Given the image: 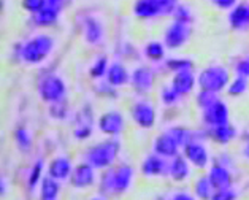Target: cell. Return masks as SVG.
Returning a JSON list of instances; mask_svg holds the SVG:
<instances>
[{
  "instance_id": "1",
  "label": "cell",
  "mask_w": 249,
  "mask_h": 200,
  "mask_svg": "<svg viewBox=\"0 0 249 200\" xmlns=\"http://www.w3.org/2000/svg\"><path fill=\"white\" fill-rule=\"evenodd\" d=\"M135 180V170L129 164H121L118 167H110L103 172L100 178V191L103 194L121 196L130 189Z\"/></svg>"
},
{
  "instance_id": "2",
  "label": "cell",
  "mask_w": 249,
  "mask_h": 200,
  "mask_svg": "<svg viewBox=\"0 0 249 200\" xmlns=\"http://www.w3.org/2000/svg\"><path fill=\"white\" fill-rule=\"evenodd\" d=\"M54 48H56V41L51 35L38 34L24 41L18 50V56L24 64L38 65L51 56Z\"/></svg>"
},
{
  "instance_id": "3",
  "label": "cell",
  "mask_w": 249,
  "mask_h": 200,
  "mask_svg": "<svg viewBox=\"0 0 249 200\" xmlns=\"http://www.w3.org/2000/svg\"><path fill=\"white\" fill-rule=\"evenodd\" d=\"M121 151V143L116 138L110 137L108 140H103L100 143L92 145L84 153V161L90 164L95 170H107L113 167L114 161L118 159Z\"/></svg>"
},
{
  "instance_id": "4",
  "label": "cell",
  "mask_w": 249,
  "mask_h": 200,
  "mask_svg": "<svg viewBox=\"0 0 249 200\" xmlns=\"http://www.w3.org/2000/svg\"><path fill=\"white\" fill-rule=\"evenodd\" d=\"M229 83L230 73L222 65H211L208 69H203L197 76V86L200 88V91H211V92L216 94L227 89Z\"/></svg>"
},
{
  "instance_id": "5",
  "label": "cell",
  "mask_w": 249,
  "mask_h": 200,
  "mask_svg": "<svg viewBox=\"0 0 249 200\" xmlns=\"http://www.w3.org/2000/svg\"><path fill=\"white\" fill-rule=\"evenodd\" d=\"M178 5V0H137L133 3V15L142 19L168 16L173 15Z\"/></svg>"
},
{
  "instance_id": "6",
  "label": "cell",
  "mask_w": 249,
  "mask_h": 200,
  "mask_svg": "<svg viewBox=\"0 0 249 200\" xmlns=\"http://www.w3.org/2000/svg\"><path fill=\"white\" fill-rule=\"evenodd\" d=\"M67 94V84L59 75H45L40 78L38 81V95L40 99L46 102V104H57L65 99Z\"/></svg>"
},
{
  "instance_id": "7",
  "label": "cell",
  "mask_w": 249,
  "mask_h": 200,
  "mask_svg": "<svg viewBox=\"0 0 249 200\" xmlns=\"http://www.w3.org/2000/svg\"><path fill=\"white\" fill-rule=\"evenodd\" d=\"M191 37H192L191 22L173 19V22L163 32V43H165L168 50H179V48L189 43Z\"/></svg>"
},
{
  "instance_id": "8",
  "label": "cell",
  "mask_w": 249,
  "mask_h": 200,
  "mask_svg": "<svg viewBox=\"0 0 249 200\" xmlns=\"http://www.w3.org/2000/svg\"><path fill=\"white\" fill-rule=\"evenodd\" d=\"M97 127L103 135L116 138L125 129V119L121 111L110 110L100 114V118L97 119Z\"/></svg>"
},
{
  "instance_id": "9",
  "label": "cell",
  "mask_w": 249,
  "mask_h": 200,
  "mask_svg": "<svg viewBox=\"0 0 249 200\" xmlns=\"http://www.w3.org/2000/svg\"><path fill=\"white\" fill-rule=\"evenodd\" d=\"M230 119V110L227 104L221 99H217L214 104L208 108L202 110V121L206 126V129H214V127L229 124Z\"/></svg>"
},
{
  "instance_id": "10",
  "label": "cell",
  "mask_w": 249,
  "mask_h": 200,
  "mask_svg": "<svg viewBox=\"0 0 249 200\" xmlns=\"http://www.w3.org/2000/svg\"><path fill=\"white\" fill-rule=\"evenodd\" d=\"M130 116L138 127L151 129L156 124V108L149 100H138L132 107Z\"/></svg>"
},
{
  "instance_id": "11",
  "label": "cell",
  "mask_w": 249,
  "mask_h": 200,
  "mask_svg": "<svg viewBox=\"0 0 249 200\" xmlns=\"http://www.w3.org/2000/svg\"><path fill=\"white\" fill-rule=\"evenodd\" d=\"M70 183L75 189H88L95 184V168L86 161L78 164L70 177Z\"/></svg>"
},
{
  "instance_id": "12",
  "label": "cell",
  "mask_w": 249,
  "mask_h": 200,
  "mask_svg": "<svg viewBox=\"0 0 249 200\" xmlns=\"http://www.w3.org/2000/svg\"><path fill=\"white\" fill-rule=\"evenodd\" d=\"M130 86L135 92L146 94L154 88V72L146 65H140L130 73Z\"/></svg>"
},
{
  "instance_id": "13",
  "label": "cell",
  "mask_w": 249,
  "mask_h": 200,
  "mask_svg": "<svg viewBox=\"0 0 249 200\" xmlns=\"http://www.w3.org/2000/svg\"><path fill=\"white\" fill-rule=\"evenodd\" d=\"M183 151H184V157L189 161V164L192 167L206 168L210 165V159H211L210 151L200 140L189 143Z\"/></svg>"
},
{
  "instance_id": "14",
  "label": "cell",
  "mask_w": 249,
  "mask_h": 200,
  "mask_svg": "<svg viewBox=\"0 0 249 200\" xmlns=\"http://www.w3.org/2000/svg\"><path fill=\"white\" fill-rule=\"evenodd\" d=\"M168 164L170 159H165V157L156 153H151L142 162V173L148 178L163 177V175H168Z\"/></svg>"
},
{
  "instance_id": "15",
  "label": "cell",
  "mask_w": 249,
  "mask_h": 200,
  "mask_svg": "<svg viewBox=\"0 0 249 200\" xmlns=\"http://www.w3.org/2000/svg\"><path fill=\"white\" fill-rule=\"evenodd\" d=\"M73 168L75 167L69 156H56L54 159L50 161L46 170L51 178L57 181H65V180H70Z\"/></svg>"
},
{
  "instance_id": "16",
  "label": "cell",
  "mask_w": 249,
  "mask_h": 200,
  "mask_svg": "<svg viewBox=\"0 0 249 200\" xmlns=\"http://www.w3.org/2000/svg\"><path fill=\"white\" fill-rule=\"evenodd\" d=\"M153 149H154L156 154L165 157V159H173V157H176L179 154L181 148L168 132H162L156 137Z\"/></svg>"
},
{
  "instance_id": "17",
  "label": "cell",
  "mask_w": 249,
  "mask_h": 200,
  "mask_svg": "<svg viewBox=\"0 0 249 200\" xmlns=\"http://www.w3.org/2000/svg\"><path fill=\"white\" fill-rule=\"evenodd\" d=\"M103 26L94 16H86L83 19V37L90 46H97L103 41Z\"/></svg>"
},
{
  "instance_id": "18",
  "label": "cell",
  "mask_w": 249,
  "mask_h": 200,
  "mask_svg": "<svg viewBox=\"0 0 249 200\" xmlns=\"http://www.w3.org/2000/svg\"><path fill=\"white\" fill-rule=\"evenodd\" d=\"M94 119H92V110L89 107H84L83 110L76 114L75 127H73V135L78 140H86L92 135L94 130Z\"/></svg>"
},
{
  "instance_id": "19",
  "label": "cell",
  "mask_w": 249,
  "mask_h": 200,
  "mask_svg": "<svg viewBox=\"0 0 249 200\" xmlns=\"http://www.w3.org/2000/svg\"><path fill=\"white\" fill-rule=\"evenodd\" d=\"M60 11H62V5L46 2V5L38 11V13L32 15V21L35 26H38V27H50L59 21Z\"/></svg>"
},
{
  "instance_id": "20",
  "label": "cell",
  "mask_w": 249,
  "mask_h": 200,
  "mask_svg": "<svg viewBox=\"0 0 249 200\" xmlns=\"http://www.w3.org/2000/svg\"><path fill=\"white\" fill-rule=\"evenodd\" d=\"M229 26L238 32L249 30V3H238L230 10L227 16Z\"/></svg>"
},
{
  "instance_id": "21",
  "label": "cell",
  "mask_w": 249,
  "mask_h": 200,
  "mask_svg": "<svg viewBox=\"0 0 249 200\" xmlns=\"http://www.w3.org/2000/svg\"><path fill=\"white\" fill-rule=\"evenodd\" d=\"M196 75H194L192 70H184V72H176L172 78V86L176 92L179 94V97H184L187 94L192 92L194 86H196Z\"/></svg>"
},
{
  "instance_id": "22",
  "label": "cell",
  "mask_w": 249,
  "mask_h": 200,
  "mask_svg": "<svg viewBox=\"0 0 249 200\" xmlns=\"http://www.w3.org/2000/svg\"><path fill=\"white\" fill-rule=\"evenodd\" d=\"M208 178L216 191L226 189V187H230V184H232V173H230L229 168L226 165H222L221 162H216L214 165L210 167Z\"/></svg>"
},
{
  "instance_id": "23",
  "label": "cell",
  "mask_w": 249,
  "mask_h": 200,
  "mask_svg": "<svg viewBox=\"0 0 249 200\" xmlns=\"http://www.w3.org/2000/svg\"><path fill=\"white\" fill-rule=\"evenodd\" d=\"M191 175V164L184 156H176L173 159H170L168 164V177L176 183L186 181Z\"/></svg>"
},
{
  "instance_id": "24",
  "label": "cell",
  "mask_w": 249,
  "mask_h": 200,
  "mask_svg": "<svg viewBox=\"0 0 249 200\" xmlns=\"http://www.w3.org/2000/svg\"><path fill=\"white\" fill-rule=\"evenodd\" d=\"M105 80L108 83V86L111 88H123L127 83H130V73L127 72L125 65L121 62H114L110 65V69L107 72Z\"/></svg>"
},
{
  "instance_id": "25",
  "label": "cell",
  "mask_w": 249,
  "mask_h": 200,
  "mask_svg": "<svg viewBox=\"0 0 249 200\" xmlns=\"http://www.w3.org/2000/svg\"><path fill=\"white\" fill-rule=\"evenodd\" d=\"M167 132L175 138L176 143L179 145V148H183V149L189 143L196 142V140H200V138L197 137L198 132H194V130L187 129V127H183V126H173V127H170Z\"/></svg>"
},
{
  "instance_id": "26",
  "label": "cell",
  "mask_w": 249,
  "mask_h": 200,
  "mask_svg": "<svg viewBox=\"0 0 249 200\" xmlns=\"http://www.w3.org/2000/svg\"><path fill=\"white\" fill-rule=\"evenodd\" d=\"M208 135L216 143L229 145L236 137V129L229 123L226 126H219V127H214V129H208Z\"/></svg>"
},
{
  "instance_id": "27",
  "label": "cell",
  "mask_w": 249,
  "mask_h": 200,
  "mask_svg": "<svg viewBox=\"0 0 249 200\" xmlns=\"http://www.w3.org/2000/svg\"><path fill=\"white\" fill-rule=\"evenodd\" d=\"M60 181L51 178L50 175L41 180L40 183V197L41 200H57L60 192Z\"/></svg>"
},
{
  "instance_id": "28",
  "label": "cell",
  "mask_w": 249,
  "mask_h": 200,
  "mask_svg": "<svg viewBox=\"0 0 249 200\" xmlns=\"http://www.w3.org/2000/svg\"><path fill=\"white\" fill-rule=\"evenodd\" d=\"M214 191L216 189H214V186L211 184L208 175H206V177H200L196 181V184H194V194H196V197L200 200H211Z\"/></svg>"
},
{
  "instance_id": "29",
  "label": "cell",
  "mask_w": 249,
  "mask_h": 200,
  "mask_svg": "<svg viewBox=\"0 0 249 200\" xmlns=\"http://www.w3.org/2000/svg\"><path fill=\"white\" fill-rule=\"evenodd\" d=\"M165 43H162V41H157V40H151L146 43L144 46V56H146L149 60H153V62H159L163 57H165Z\"/></svg>"
},
{
  "instance_id": "30",
  "label": "cell",
  "mask_w": 249,
  "mask_h": 200,
  "mask_svg": "<svg viewBox=\"0 0 249 200\" xmlns=\"http://www.w3.org/2000/svg\"><path fill=\"white\" fill-rule=\"evenodd\" d=\"M15 137V143L19 151H24V153H27V151L32 148V133H30L29 129H26V127H18V129L15 130L13 133Z\"/></svg>"
},
{
  "instance_id": "31",
  "label": "cell",
  "mask_w": 249,
  "mask_h": 200,
  "mask_svg": "<svg viewBox=\"0 0 249 200\" xmlns=\"http://www.w3.org/2000/svg\"><path fill=\"white\" fill-rule=\"evenodd\" d=\"M108 69H110V65H108V59L105 56H100L94 60L92 65H90L89 75H90V78H94V80H100V78L107 76Z\"/></svg>"
},
{
  "instance_id": "32",
  "label": "cell",
  "mask_w": 249,
  "mask_h": 200,
  "mask_svg": "<svg viewBox=\"0 0 249 200\" xmlns=\"http://www.w3.org/2000/svg\"><path fill=\"white\" fill-rule=\"evenodd\" d=\"M249 88V81H248V78L245 76H238L236 75L232 81L229 83V86H227V94L229 95H232V97H238V95H243L248 91Z\"/></svg>"
},
{
  "instance_id": "33",
  "label": "cell",
  "mask_w": 249,
  "mask_h": 200,
  "mask_svg": "<svg viewBox=\"0 0 249 200\" xmlns=\"http://www.w3.org/2000/svg\"><path fill=\"white\" fill-rule=\"evenodd\" d=\"M41 175H43V161L38 159L34 164V167L30 168V173H29V178H27V184L32 191L41 183V180L45 178V177H41Z\"/></svg>"
},
{
  "instance_id": "34",
  "label": "cell",
  "mask_w": 249,
  "mask_h": 200,
  "mask_svg": "<svg viewBox=\"0 0 249 200\" xmlns=\"http://www.w3.org/2000/svg\"><path fill=\"white\" fill-rule=\"evenodd\" d=\"M219 99L216 92H211V91H200L197 94V105L200 110H205V108H208L210 105H213L214 102Z\"/></svg>"
},
{
  "instance_id": "35",
  "label": "cell",
  "mask_w": 249,
  "mask_h": 200,
  "mask_svg": "<svg viewBox=\"0 0 249 200\" xmlns=\"http://www.w3.org/2000/svg\"><path fill=\"white\" fill-rule=\"evenodd\" d=\"M181 99L179 94L176 92V91L172 88V86H165L162 91H160V100H162V104L163 105H167V107H172V105H176L178 104V100Z\"/></svg>"
},
{
  "instance_id": "36",
  "label": "cell",
  "mask_w": 249,
  "mask_h": 200,
  "mask_svg": "<svg viewBox=\"0 0 249 200\" xmlns=\"http://www.w3.org/2000/svg\"><path fill=\"white\" fill-rule=\"evenodd\" d=\"M167 67L170 70L176 73V72H184V70H192V60L189 59H170L167 60Z\"/></svg>"
},
{
  "instance_id": "37",
  "label": "cell",
  "mask_w": 249,
  "mask_h": 200,
  "mask_svg": "<svg viewBox=\"0 0 249 200\" xmlns=\"http://www.w3.org/2000/svg\"><path fill=\"white\" fill-rule=\"evenodd\" d=\"M238 199V192H236L232 186L226 187V189H217L213 194L211 200H236Z\"/></svg>"
},
{
  "instance_id": "38",
  "label": "cell",
  "mask_w": 249,
  "mask_h": 200,
  "mask_svg": "<svg viewBox=\"0 0 249 200\" xmlns=\"http://www.w3.org/2000/svg\"><path fill=\"white\" fill-rule=\"evenodd\" d=\"M173 18L178 21H186V22H192V11L191 8L184 3H179L176 10L173 11Z\"/></svg>"
},
{
  "instance_id": "39",
  "label": "cell",
  "mask_w": 249,
  "mask_h": 200,
  "mask_svg": "<svg viewBox=\"0 0 249 200\" xmlns=\"http://www.w3.org/2000/svg\"><path fill=\"white\" fill-rule=\"evenodd\" d=\"M21 5H22V8L27 11V13L35 15L45 7L46 0H21Z\"/></svg>"
},
{
  "instance_id": "40",
  "label": "cell",
  "mask_w": 249,
  "mask_h": 200,
  "mask_svg": "<svg viewBox=\"0 0 249 200\" xmlns=\"http://www.w3.org/2000/svg\"><path fill=\"white\" fill-rule=\"evenodd\" d=\"M51 118L54 119H64L67 116V107H65V102H57V104H53L51 105Z\"/></svg>"
},
{
  "instance_id": "41",
  "label": "cell",
  "mask_w": 249,
  "mask_h": 200,
  "mask_svg": "<svg viewBox=\"0 0 249 200\" xmlns=\"http://www.w3.org/2000/svg\"><path fill=\"white\" fill-rule=\"evenodd\" d=\"M235 73L238 76H245L249 80V57L240 59L238 62L235 64Z\"/></svg>"
},
{
  "instance_id": "42",
  "label": "cell",
  "mask_w": 249,
  "mask_h": 200,
  "mask_svg": "<svg viewBox=\"0 0 249 200\" xmlns=\"http://www.w3.org/2000/svg\"><path fill=\"white\" fill-rule=\"evenodd\" d=\"M217 10H232L235 5H238V0H210Z\"/></svg>"
},
{
  "instance_id": "43",
  "label": "cell",
  "mask_w": 249,
  "mask_h": 200,
  "mask_svg": "<svg viewBox=\"0 0 249 200\" xmlns=\"http://www.w3.org/2000/svg\"><path fill=\"white\" fill-rule=\"evenodd\" d=\"M172 200H197V199L194 197L192 194H189V192L179 191V192H176L175 196L172 197Z\"/></svg>"
},
{
  "instance_id": "44",
  "label": "cell",
  "mask_w": 249,
  "mask_h": 200,
  "mask_svg": "<svg viewBox=\"0 0 249 200\" xmlns=\"http://www.w3.org/2000/svg\"><path fill=\"white\" fill-rule=\"evenodd\" d=\"M0 189H2V194L8 191V183H7V178L5 177H2V180H0Z\"/></svg>"
},
{
  "instance_id": "45",
  "label": "cell",
  "mask_w": 249,
  "mask_h": 200,
  "mask_svg": "<svg viewBox=\"0 0 249 200\" xmlns=\"http://www.w3.org/2000/svg\"><path fill=\"white\" fill-rule=\"evenodd\" d=\"M243 157H245V159H248V161H249V138L246 140L245 146H243Z\"/></svg>"
},
{
  "instance_id": "46",
  "label": "cell",
  "mask_w": 249,
  "mask_h": 200,
  "mask_svg": "<svg viewBox=\"0 0 249 200\" xmlns=\"http://www.w3.org/2000/svg\"><path fill=\"white\" fill-rule=\"evenodd\" d=\"M46 2H50V3H56V5H62V7H64V0H46Z\"/></svg>"
},
{
  "instance_id": "47",
  "label": "cell",
  "mask_w": 249,
  "mask_h": 200,
  "mask_svg": "<svg viewBox=\"0 0 249 200\" xmlns=\"http://www.w3.org/2000/svg\"><path fill=\"white\" fill-rule=\"evenodd\" d=\"M90 200H105V197H92Z\"/></svg>"
}]
</instances>
